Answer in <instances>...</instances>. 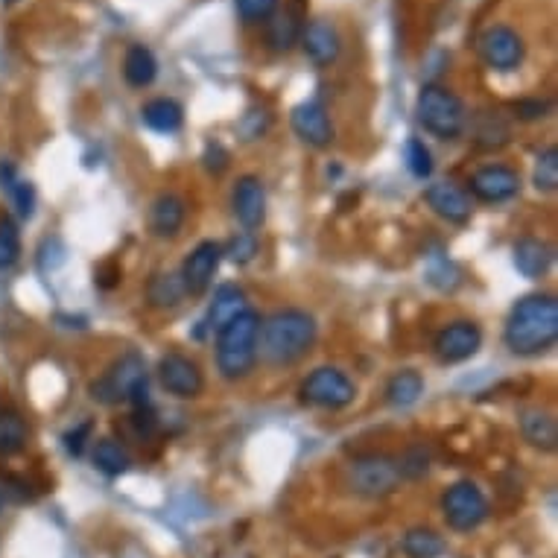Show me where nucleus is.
I'll list each match as a JSON object with an SVG mask.
<instances>
[{"instance_id": "1", "label": "nucleus", "mask_w": 558, "mask_h": 558, "mask_svg": "<svg viewBox=\"0 0 558 558\" xmlns=\"http://www.w3.org/2000/svg\"><path fill=\"white\" fill-rule=\"evenodd\" d=\"M558 339V301L553 296H523L503 328V342L518 357H538Z\"/></svg>"}, {"instance_id": "2", "label": "nucleus", "mask_w": 558, "mask_h": 558, "mask_svg": "<svg viewBox=\"0 0 558 558\" xmlns=\"http://www.w3.org/2000/svg\"><path fill=\"white\" fill-rule=\"evenodd\" d=\"M319 336V325L307 310L287 307L261 322L258 357L266 366H293L301 360Z\"/></svg>"}, {"instance_id": "3", "label": "nucleus", "mask_w": 558, "mask_h": 558, "mask_svg": "<svg viewBox=\"0 0 558 558\" xmlns=\"http://www.w3.org/2000/svg\"><path fill=\"white\" fill-rule=\"evenodd\" d=\"M261 316L255 310L240 313L217 331V369L225 380H243L258 363Z\"/></svg>"}, {"instance_id": "4", "label": "nucleus", "mask_w": 558, "mask_h": 558, "mask_svg": "<svg viewBox=\"0 0 558 558\" xmlns=\"http://www.w3.org/2000/svg\"><path fill=\"white\" fill-rule=\"evenodd\" d=\"M94 401L100 404H120V401H132L138 410L149 407L147 392V363L141 354L129 351L114 363L109 372L103 374L94 386H91Z\"/></svg>"}, {"instance_id": "5", "label": "nucleus", "mask_w": 558, "mask_h": 558, "mask_svg": "<svg viewBox=\"0 0 558 558\" xmlns=\"http://www.w3.org/2000/svg\"><path fill=\"white\" fill-rule=\"evenodd\" d=\"M415 114H418V123L442 141L459 138L465 132V123H468L465 103L442 85H424L421 88L418 103H415Z\"/></svg>"}, {"instance_id": "6", "label": "nucleus", "mask_w": 558, "mask_h": 558, "mask_svg": "<svg viewBox=\"0 0 558 558\" xmlns=\"http://www.w3.org/2000/svg\"><path fill=\"white\" fill-rule=\"evenodd\" d=\"M354 395H357V386L351 383V377L334 366H322L310 372L307 380L301 383L304 404L319 407V410H345L354 401Z\"/></svg>"}, {"instance_id": "7", "label": "nucleus", "mask_w": 558, "mask_h": 558, "mask_svg": "<svg viewBox=\"0 0 558 558\" xmlns=\"http://www.w3.org/2000/svg\"><path fill=\"white\" fill-rule=\"evenodd\" d=\"M351 485L357 494L363 497H386L401 485V471H398V459L386 456V453H369L351 462Z\"/></svg>"}, {"instance_id": "8", "label": "nucleus", "mask_w": 558, "mask_h": 558, "mask_svg": "<svg viewBox=\"0 0 558 558\" xmlns=\"http://www.w3.org/2000/svg\"><path fill=\"white\" fill-rule=\"evenodd\" d=\"M442 512H445V521L450 529L471 532L488 518V500L477 485L462 480V483H453L445 491Z\"/></svg>"}, {"instance_id": "9", "label": "nucleus", "mask_w": 558, "mask_h": 558, "mask_svg": "<svg viewBox=\"0 0 558 558\" xmlns=\"http://www.w3.org/2000/svg\"><path fill=\"white\" fill-rule=\"evenodd\" d=\"M523 38L518 30L506 27V24H494L480 36V56L491 71L509 74L523 62Z\"/></svg>"}, {"instance_id": "10", "label": "nucleus", "mask_w": 558, "mask_h": 558, "mask_svg": "<svg viewBox=\"0 0 558 558\" xmlns=\"http://www.w3.org/2000/svg\"><path fill=\"white\" fill-rule=\"evenodd\" d=\"M158 380H161V386H164L167 395L182 398V401L199 398L202 389H205V377L199 372V366L190 357H185V354H167V357H161V363H158Z\"/></svg>"}, {"instance_id": "11", "label": "nucleus", "mask_w": 558, "mask_h": 558, "mask_svg": "<svg viewBox=\"0 0 558 558\" xmlns=\"http://www.w3.org/2000/svg\"><path fill=\"white\" fill-rule=\"evenodd\" d=\"M220 261H223V246L214 243V240L199 243L187 255L185 263H182V272H179L187 296H202L211 287V281H214V275L220 269Z\"/></svg>"}, {"instance_id": "12", "label": "nucleus", "mask_w": 558, "mask_h": 558, "mask_svg": "<svg viewBox=\"0 0 558 558\" xmlns=\"http://www.w3.org/2000/svg\"><path fill=\"white\" fill-rule=\"evenodd\" d=\"M483 345V331L474 325V322H450L447 328L439 331L433 348H436V357L453 366V363H465L471 360Z\"/></svg>"}, {"instance_id": "13", "label": "nucleus", "mask_w": 558, "mask_h": 558, "mask_svg": "<svg viewBox=\"0 0 558 558\" xmlns=\"http://www.w3.org/2000/svg\"><path fill=\"white\" fill-rule=\"evenodd\" d=\"M471 193L488 202V205H500V202H509L521 193V176L512 170V167H503V164H488L483 170H477L471 176Z\"/></svg>"}, {"instance_id": "14", "label": "nucleus", "mask_w": 558, "mask_h": 558, "mask_svg": "<svg viewBox=\"0 0 558 558\" xmlns=\"http://www.w3.org/2000/svg\"><path fill=\"white\" fill-rule=\"evenodd\" d=\"M290 126L298 138L310 147L322 149L334 141V123L328 117V109L319 103V100H307V103H298L293 114H290Z\"/></svg>"}, {"instance_id": "15", "label": "nucleus", "mask_w": 558, "mask_h": 558, "mask_svg": "<svg viewBox=\"0 0 558 558\" xmlns=\"http://www.w3.org/2000/svg\"><path fill=\"white\" fill-rule=\"evenodd\" d=\"M301 47L304 53L316 62V65H331L336 62L339 50H342V38L336 33V27L325 18H316L310 24L301 27Z\"/></svg>"}, {"instance_id": "16", "label": "nucleus", "mask_w": 558, "mask_h": 558, "mask_svg": "<svg viewBox=\"0 0 558 558\" xmlns=\"http://www.w3.org/2000/svg\"><path fill=\"white\" fill-rule=\"evenodd\" d=\"M234 217L240 220L243 228H258L266 220V190H263L261 179L255 176H243L237 187H234Z\"/></svg>"}, {"instance_id": "17", "label": "nucleus", "mask_w": 558, "mask_h": 558, "mask_svg": "<svg viewBox=\"0 0 558 558\" xmlns=\"http://www.w3.org/2000/svg\"><path fill=\"white\" fill-rule=\"evenodd\" d=\"M427 205L447 220V223H465L471 217V199L462 187H456L453 182H433L424 193Z\"/></svg>"}, {"instance_id": "18", "label": "nucleus", "mask_w": 558, "mask_h": 558, "mask_svg": "<svg viewBox=\"0 0 558 558\" xmlns=\"http://www.w3.org/2000/svg\"><path fill=\"white\" fill-rule=\"evenodd\" d=\"M187 208L185 199L176 196V193H161L155 202H152V211H149V228L158 234V237H176L185 225Z\"/></svg>"}, {"instance_id": "19", "label": "nucleus", "mask_w": 558, "mask_h": 558, "mask_svg": "<svg viewBox=\"0 0 558 558\" xmlns=\"http://www.w3.org/2000/svg\"><path fill=\"white\" fill-rule=\"evenodd\" d=\"M249 310V301H246V293L234 284H223L217 293H214V301H211V310L205 316V328L208 331H220L223 325H228L231 319H237L240 313Z\"/></svg>"}, {"instance_id": "20", "label": "nucleus", "mask_w": 558, "mask_h": 558, "mask_svg": "<svg viewBox=\"0 0 558 558\" xmlns=\"http://www.w3.org/2000/svg\"><path fill=\"white\" fill-rule=\"evenodd\" d=\"M550 263H553V249L544 240L523 237L515 243V269L521 272L523 278H529V281L544 278Z\"/></svg>"}, {"instance_id": "21", "label": "nucleus", "mask_w": 558, "mask_h": 558, "mask_svg": "<svg viewBox=\"0 0 558 558\" xmlns=\"http://www.w3.org/2000/svg\"><path fill=\"white\" fill-rule=\"evenodd\" d=\"M141 120L158 135H173L185 123V109L176 100H170V97H155L141 109Z\"/></svg>"}, {"instance_id": "22", "label": "nucleus", "mask_w": 558, "mask_h": 558, "mask_svg": "<svg viewBox=\"0 0 558 558\" xmlns=\"http://www.w3.org/2000/svg\"><path fill=\"white\" fill-rule=\"evenodd\" d=\"M521 433L523 439L538 450H556L558 427L556 418L547 410H523L521 412Z\"/></svg>"}, {"instance_id": "23", "label": "nucleus", "mask_w": 558, "mask_h": 558, "mask_svg": "<svg viewBox=\"0 0 558 558\" xmlns=\"http://www.w3.org/2000/svg\"><path fill=\"white\" fill-rule=\"evenodd\" d=\"M158 74V62L152 56V50L144 44H132L126 50V59H123V76L132 88H147L155 82Z\"/></svg>"}, {"instance_id": "24", "label": "nucleus", "mask_w": 558, "mask_h": 558, "mask_svg": "<svg viewBox=\"0 0 558 558\" xmlns=\"http://www.w3.org/2000/svg\"><path fill=\"white\" fill-rule=\"evenodd\" d=\"M421 395H424V377L418 372H412V369L392 374V380L386 383V398H389L392 407L407 410L412 404H418Z\"/></svg>"}, {"instance_id": "25", "label": "nucleus", "mask_w": 558, "mask_h": 558, "mask_svg": "<svg viewBox=\"0 0 558 558\" xmlns=\"http://www.w3.org/2000/svg\"><path fill=\"white\" fill-rule=\"evenodd\" d=\"M0 187H6V193H9V199H12V205H15V211H18L24 220H30V217L36 214V190H33V182L18 179L15 170H12L9 164H0Z\"/></svg>"}, {"instance_id": "26", "label": "nucleus", "mask_w": 558, "mask_h": 558, "mask_svg": "<svg viewBox=\"0 0 558 558\" xmlns=\"http://www.w3.org/2000/svg\"><path fill=\"white\" fill-rule=\"evenodd\" d=\"M301 21H298L296 12H272L269 18V27H266V41L272 50H290L293 44H298L301 38Z\"/></svg>"}, {"instance_id": "27", "label": "nucleus", "mask_w": 558, "mask_h": 558, "mask_svg": "<svg viewBox=\"0 0 558 558\" xmlns=\"http://www.w3.org/2000/svg\"><path fill=\"white\" fill-rule=\"evenodd\" d=\"M185 284H182V278H179V272L173 275V272H161V275H155L152 281H149L147 287V298L152 307H158V310H170V307H176V304H182V298H185Z\"/></svg>"}, {"instance_id": "28", "label": "nucleus", "mask_w": 558, "mask_h": 558, "mask_svg": "<svg viewBox=\"0 0 558 558\" xmlns=\"http://www.w3.org/2000/svg\"><path fill=\"white\" fill-rule=\"evenodd\" d=\"M94 465H97V471H103L106 477H120V474L129 471L132 459H129V453L117 445L114 439H100V442L94 445Z\"/></svg>"}, {"instance_id": "29", "label": "nucleus", "mask_w": 558, "mask_h": 558, "mask_svg": "<svg viewBox=\"0 0 558 558\" xmlns=\"http://www.w3.org/2000/svg\"><path fill=\"white\" fill-rule=\"evenodd\" d=\"M404 553L410 558H442L445 541L433 529H410L404 535Z\"/></svg>"}, {"instance_id": "30", "label": "nucleus", "mask_w": 558, "mask_h": 558, "mask_svg": "<svg viewBox=\"0 0 558 558\" xmlns=\"http://www.w3.org/2000/svg\"><path fill=\"white\" fill-rule=\"evenodd\" d=\"M27 445V424L15 412H0V456H12Z\"/></svg>"}, {"instance_id": "31", "label": "nucleus", "mask_w": 558, "mask_h": 558, "mask_svg": "<svg viewBox=\"0 0 558 558\" xmlns=\"http://www.w3.org/2000/svg\"><path fill=\"white\" fill-rule=\"evenodd\" d=\"M532 185L541 193H556L558 187V149L547 147L538 161H535V173H532Z\"/></svg>"}, {"instance_id": "32", "label": "nucleus", "mask_w": 558, "mask_h": 558, "mask_svg": "<svg viewBox=\"0 0 558 558\" xmlns=\"http://www.w3.org/2000/svg\"><path fill=\"white\" fill-rule=\"evenodd\" d=\"M404 161H407V170H410L415 179H427L433 173V155H430V149L424 147V141H418V138L407 141Z\"/></svg>"}, {"instance_id": "33", "label": "nucleus", "mask_w": 558, "mask_h": 558, "mask_svg": "<svg viewBox=\"0 0 558 558\" xmlns=\"http://www.w3.org/2000/svg\"><path fill=\"white\" fill-rule=\"evenodd\" d=\"M21 255V237H18V228L9 223V220H0V272L15 266Z\"/></svg>"}, {"instance_id": "34", "label": "nucleus", "mask_w": 558, "mask_h": 558, "mask_svg": "<svg viewBox=\"0 0 558 558\" xmlns=\"http://www.w3.org/2000/svg\"><path fill=\"white\" fill-rule=\"evenodd\" d=\"M430 468V453L424 447H410L401 459H398V471L401 480H421Z\"/></svg>"}, {"instance_id": "35", "label": "nucleus", "mask_w": 558, "mask_h": 558, "mask_svg": "<svg viewBox=\"0 0 558 558\" xmlns=\"http://www.w3.org/2000/svg\"><path fill=\"white\" fill-rule=\"evenodd\" d=\"M234 6L246 24H261L266 18H272V12L278 9V0H234Z\"/></svg>"}, {"instance_id": "36", "label": "nucleus", "mask_w": 558, "mask_h": 558, "mask_svg": "<svg viewBox=\"0 0 558 558\" xmlns=\"http://www.w3.org/2000/svg\"><path fill=\"white\" fill-rule=\"evenodd\" d=\"M223 255H228L234 263H249L255 255H258V240H255V234L252 231H243V234H237L231 243H228V249H225Z\"/></svg>"}, {"instance_id": "37", "label": "nucleus", "mask_w": 558, "mask_h": 558, "mask_svg": "<svg viewBox=\"0 0 558 558\" xmlns=\"http://www.w3.org/2000/svg\"><path fill=\"white\" fill-rule=\"evenodd\" d=\"M91 430H94L91 421H82V424H76L74 430H68V433H65V450H68L71 456H79V453L85 450V442H88Z\"/></svg>"}, {"instance_id": "38", "label": "nucleus", "mask_w": 558, "mask_h": 558, "mask_svg": "<svg viewBox=\"0 0 558 558\" xmlns=\"http://www.w3.org/2000/svg\"><path fill=\"white\" fill-rule=\"evenodd\" d=\"M547 112H550V106L544 100H521V103H515V117L526 120V123L547 117Z\"/></svg>"}, {"instance_id": "39", "label": "nucleus", "mask_w": 558, "mask_h": 558, "mask_svg": "<svg viewBox=\"0 0 558 558\" xmlns=\"http://www.w3.org/2000/svg\"><path fill=\"white\" fill-rule=\"evenodd\" d=\"M202 161H205V170H211V173H223L225 167H228V152H225L220 144H208Z\"/></svg>"}, {"instance_id": "40", "label": "nucleus", "mask_w": 558, "mask_h": 558, "mask_svg": "<svg viewBox=\"0 0 558 558\" xmlns=\"http://www.w3.org/2000/svg\"><path fill=\"white\" fill-rule=\"evenodd\" d=\"M6 3H18V0H6Z\"/></svg>"}, {"instance_id": "41", "label": "nucleus", "mask_w": 558, "mask_h": 558, "mask_svg": "<svg viewBox=\"0 0 558 558\" xmlns=\"http://www.w3.org/2000/svg\"><path fill=\"white\" fill-rule=\"evenodd\" d=\"M0 506H3V497H0Z\"/></svg>"}]
</instances>
